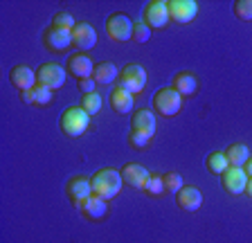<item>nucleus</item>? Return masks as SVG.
Segmentation results:
<instances>
[{
  "mask_svg": "<svg viewBox=\"0 0 252 243\" xmlns=\"http://www.w3.org/2000/svg\"><path fill=\"white\" fill-rule=\"evenodd\" d=\"M90 185H93V196L97 198H104V201H110L120 194L124 180H122V174L113 167H104V169L94 171V176L90 178Z\"/></svg>",
  "mask_w": 252,
  "mask_h": 243,
  "instance_id": "nucleus-1",
  "label": "nucleus"
},
{
  "mask_svg": "<svg viewBox=\"0 0 252 243\" xmlns=\"http://www.w3.org/2000/svg\"><path fill=\"white\" fill-rule=\"evenodd\" d=\"M88 124H90V115L81 106H68V108L61 113V120H59V126H61L63 135H68V138L84 135Z\"/></svg>",
  "mask_w": 252,
  "mask_h": 243,
  "instance_id": "nucleus-2",
  "label": "nucleus"
},
{
  "mask_svg": "<svg viewBox=\"0 0 252 243\" xmlns=\"http://www.w3.org/2000/svg\"><path fill=\"white\" fill-rule=\"evenodd\" d=\"M117 86L124 90H128L131 95H137L140 90H144L147 86V70L137 63H128L120 70V77H117Z\"/></svg>",
  "mask_w": 252,
  "mask_h": 243,
  "instance_id": "nucleus-3",
  "label": "nucleus"
},
{
  "mask_svg": "<svg viewBox=\"0 0 252 243\" xmlns=\"http://www.w3.org/2000/svg\"><path fill=\"white\" fill-rule=\"evenodd\" d=\"M133 27H135V23L126 14H110L106 18V34L115 43H126L128 38H133Z\"/></svg>",
  "mask_w": 252,
  "mask_h": 243,
  "instance_id": "nucleus-4",
  "label": "nucleus"
},
{
  "mask_svg": "<svg viewBox=\"0 0 252 243\" xmlns=\"http://www.w3.org/2000/svg\"><path fill=\"white\" fill-rule=\"evenodd\" d=\"M153 108H156L158 115L173 117L183 108V97L173 88H160L156 95H153Z\"/></svg>",
  "mask_w": 252,
  "mask_h": 243,
  "instance_id": "nucleus-5",
  "label": "nucleus"
},
{
  "mask_svg": "<svg viewBox=\"0 0 252 243\" xmlns=\"http://www.w3.org/2000/svg\"><path fill=\"white\" fill-rule=\"evenodd\" d=\"M142 18H144L142 23L147 27H151V30H164L167 23L171 21L169 18V7L164 0H151V2H147L144 9H142Z\"/></svg>",
  "mask_w": 252,
  "mask_h": 243,
  "instance_id": "nucleus-6",
  "label": "nucleus"
},
{
  "mask_svg": "<svg viewBox=\"0 0 252 243\" xmlns=\"http://www.w3.org/2000/svg\"><path fill=\"white\" fill-rule=\"evenodd\" d=\"M65 77H68V70L61 68L59 63H43L36 70V84L45 86L50 90H59L65 84Z\"/></svg>",
  "mask_w": 252,
  "mask_h": 243,
  "instance_id": "nucleus-7",
  "label": "nucleus"
},
{
  "mask_svg": "<svg viewBox=\"0 0 252 243\" xmlns=\"http://www.w3.org/2000/svg\"><path fill=\"white\" fill-rule=\"evenodd\" d=\"M122 180H124L128 187H133V189H140L144 191L149 185V180H151V174H149L147 167H142V164L137 162H128L122 167Z\"/></svg>",
  "mask_w": 252,
  "mask_h": 243,
  "instance_id": "nucleus-8",
  "label": "nucleus"
},
{
  "mask_svg": "<svg viewBox=\"0 0 252 243\" xmlns=\"http://www.w3.org/2000/svg\"><path fill=\"white\" fill-rule=\"evenodd\" d=\"M65 194H68L70 203L74 207H79L84 201H88L90 196H93V185H90V178L86 176H74V178L68 180V185H65Z\"/></svg>",
  "mask_w": 252,
  "mask_h": 243,
  "instance_id": "nucleus-9",
  "label": "nucleus"
},
{
  "mask_svg": "<svg viewBox=\"0 0 252 243\" xmlns=\"http://www.w3.org/2000/svg\"><path fill=\"white\" fill-rule=\"evenodd\" d=\"M169 7V18L178 25H185V23H191L198 14V5L194 0H171L167 2Z\"/></svg>",
  "mask_w": 252,
  "mask_h": 243,
  "instance_id": "nucleus-10",
  "label": "nucleus"
},
{
  "mask_svg": "<svg viewBox=\"0 0 252 243\" xmlns=\"http://www.w3.org/2000/svg\"><path fill=\"white\" fill-rule=\"evenodd\" d=\"M43 45H45L50 52H63L72 45V32L68 30H59V27H47L43 32Z\"/></svg>",
  "mask_w": 252,
  "mask_h": 243,
  "instance_id": "nucleus-11",
  "label": "nucleus"
},
{
  "mask_svg": "<svg viewBox=\"0 0 252 243\" xmlns=\"http://www.w3.org/2000/svg\"><path fill=\"white\" fill-rule=\"evenodd\" d=\"M220 182H223V189L232 196L246 194L248 187V174L243 171V167H230L225 174L220 176Z\"/></svg>",
  "mask_w": 252,
  "mask_h": 243,
  "instance_id": "nucleus-12",
  "label": "nucleus"
},
{
  "mask_svg": "<svg viewBox=\"0 0 252 243\" xmlns=\"http://www.w3.org/2000/svg\"><path fill=\"white\" fill-rule=\"evenodd\" d=\"M94 61L88 57V54L79 52V54H72V57L65 61V70H68L72 77H77V79H88V77H93V70H94Z\"/></svg>",
  "mask_w": 252,
  "mask_h": 243,
  "instance_id": "nucleus-13",
  "label": "nucleus"
},
{
  "mask_svg": "<svg viewBox=\"0 0 252 243\" xmlns=\"http://www.w3.org/2000/svg\"><path fill=\"white\" fill-rule=\"evenodd\" d=\"M131 131L135 133H142V135H147L149 140L156 135V115L147 108H142V111H135L131 117Z\"/></svg>",
  "mask_w": 252,
  "mask_h": 243,
  "instance_id": "nucleus-14",
  "label": "nucleus"
},
{
  "mask_svg": "<svg viewBox=\"0 0 252 243\" xmlns=\"http://www.w3.org/2000/svg\"><path fill=\"white\" fill-rule=\"evenodd\" d=\"M9 81L18 92L32 90L36 86V72L32 68H27V65H16V68H11V72H9Z\"/></svg>",
  "mask_w": 252,
  "mask_h": 243,
  "instance_id": "nucleus-15",
  "label": "nucleus"
},
{
  "mask_svg": "<svg viewBox=\"0 0 252 243\" xmlns=\"http://www.w3.org/2000/svg\"><path fill=\"white\" fill-rule=\"evenodd\" d=\"M72 43L79 50H90L97 45V32L90 23H77L72 30Z\"/></svg>",
  "mask_w": 252,
  "mask_h": 243,
  "instance_id": "nucleus-16",
  "label": "nucleus"
},
{
  "mask_svg": "<svg viewBox=\"0 0 252 243\" xmlns=\"http://www.w3.org/2000/svg\"><path fill=\"white\" fill-rule=\"evenodd\" d=\"M176 203H178V207L185 212H196L203 205V194H200V189H196V187L185 185L183 189L176 194Z\"/></svg>",
  "mask_w": 252,
  "mask_h": 243,
  "instance_id": "nucleus-17",
  "label": "nucleus"
},
{
  "mask_svg": "<svg viewBox=\"0 0 252 243\" xmlns=\"http://www.w3.org/2000/svg\"><path fill=\"white\" fill-rule=\"evenodd\" d=\"M133 104H135V99H133V95L128 92V90L120 88V86L113 88V92H110V108H113L115 113L126 115V113L133 111Z\"/></svg>",
  "mask_w": 252,
  "mask_h": 243,
  "instance_id": "nucleus-18",
  "label": "nucleus"
},
{
  "mask_svg": "<svg viewBox=\"0 0 252 243\" xmlns=\"http://www.w3.org/2000/svg\"><path fill=\"white\" fill-rule=\"evenodd\" d=\"M79 212L84 214L88 221H99V218L106 216V212H108V205H106L104 198H97V196H90L88 201H84L79 205Z\"/></svg>",
  "mask_w": 252,
  "mask_h": 243,
  "instance_id": "nucleus-19",
  "label": "nucleus"
},
{
  "mask_svg": "<svg viewBox=\"0 0 252 243\" xmlns=\"http://www.w3.org/2000/svg\"><path fill=\"white\" fill-rule=\"evenodd\" d=\"M171 88L176 90L180 97H189V95H194L196 88H198V79H196V74H191V72H178L171 81Z\"/></svg>",
  "mask_w": 252,
  "mask_h": 243,
  "instance_id": "nucleus-20",
  "label": "nucleus"
},
{
  "mask_svg": "<svg viewBox=\"0 0 252 243\" xmlns=\"http://www.w3.org/2000/svg\"><path fill=\"white\" fill-rule=\"evenodd\" d=\"M117 77H120V70L113 61H99L93 70V79L97 84H113V81H117Z\"/></svg>",
  "mask_w": 252,
  "mask_h": 243,
  "instance_id": "nucleus-21",
  "label": "nucleus"
},
{
  "mask_svg": "<svg viewBox=\"0 0 252 243\" xmlns=\"http://www.w3.org/2000/svg\"><path fill=\"white\" fill-rule=\"evenodd\" d=\"M225 158H227V162H230V167H243V164L250 160V149L241 142L230 144L225 151Z\"/></svg>",
  "mask_w": 252,
  "mask_h": 243,
  "instance_id": "nucleus-22",
  "label": "nucleus"
},
{
  "mask_svg": "<svg viewBox=\"0 0 252 243\" xmlns=\"http://www.w3.org/2000/svg\"><path fill=\"white\" fill-rule=\"evenodd\" d=\"M205 167H207L210 174L223 176L227 169H230V162H227V158H225V151H212V153L207 155V160H205Z\"/></svg>",
  "mask_w": 252,
  "mask_h": 243,
  "instance_id": "nucleus-23",
  "label": "nucleus"
},
{
  "mask_svg": "<svg viewBox=\"0 0 252 243\" xmlns=\"http://www.w3.org/2000/svg\"><path fill=\"white\" fill-rule=\"evenodd\" d=\"M81 108H84V111L88 113L90 117L97 115V113L101 111V97L97 95V92H90V95H84V97H81Z\"/></svg>",
  "mask_w": 252,
  "mask_h": 243,
  "instance_id": "nucleus-24",
  "label": "nucleus"
},
{
  "mask_svg": "<svg viewBox=\"0 0 252 243\" xmlns=\"http://www.w3.org/2000/svg\"><path fill=\"white\" fill-rule=\"evenodd\" d=\"M52 101V90L45 88V86H34L32 88V104L34 106H47Z\"/></svg>",
  "mask_w": 252,
  "mask_h": 243,
  "instance_id": "nucleus-25",
  "label": "nucleus"
},
{
  "mask_svg": "<svg viewBox=\"0 0 252 243\" xmlns=\"http://www.w3.org/2000/svg\"><path fill=\"white\" fill-rule=\"evenodd\" d=\"M74 18L70 16L68 11H59V14H54L52 16V27H59V30H68V32H72L74 30Z\"/></svg>",
  "mask_w": 252,
  "mask_h": 243,
  "instance_id": "nucleus-26",
  "label": "nucleus"
},
{
  "mask_svg": "<svg viewBox=\"0 0 252 243\" xmlns=\"http://www.w3.org/2000/svg\"><path fill=\"white\" fill-rule=\"evenodd\" d=\"M234 16L241 18V21H252V0H236L234 5Z\"/></svg>",
  "mask_w": 252,
  "mask_h": 243,
  "instance_id": "nucleus-27",
  "label": "nucleus"
},
{
  "mask_svg": "<svg viewBox=\"0 0 252 243\" xmlns=\"http://www.w3.org/2000/svg\"><path fill=\"white\" fill-rule=\"evenodd\" d=\"M164 178V191H171V194H178L180 189H183V178H180V174H176V171H169V174L162 176Z\"/></svg>",
  "mask_w": 252,
  "mask_h": 243,
  "instance_id": "nucleus-28",
  "label": "nucleus"
},
{
  "mask_svg": "<svg viewBox=\"0 0 252 243\" xmlns=\"http://www.w3.org/2000/svg\"><path fill=\"white\" fill-rule=\"evenodd\" d=\"M147 194L151 196H160L164 191V178L162 176H158V174H151V180H149V185H147Z\"/></svg>",
  "mask_w": 252,
  "mask_h": 243,
  "instance_id": "nucleus-29",
  "label": "nucleus"
},
{
  "mask_svg": "<svg viewBox=\"0 0 252 243\" xmlns=\"http://www.w3.org/2000/svg\"><path fill=\"white\" fill-rule=\"evenodd\" d=\"M149 38H151V27H147L144 23H135V27H133V41L147 43Z\"/></svg>",
  "mask_w": 252,
  "mask_h": 243,
  "instance_id": "nucleus-30",
  "label": "nucleus"
},
{
  "mask_svg": "<svg viewBox=\"0 0 252 243\" xmlns=\"http://www.w3.org/2000/svg\"><path fill=\"white\" fill-rule=\"evenodd\" d=\"M128 142H131V147H135V149H144L151 140L147 138V135H142V133H135V131H131V135H128Z\"/></svg>",
  "mask_w": 252,
  "mask_h": 243,
  "instance_id": "nucleus-31",
  "label": "nucleus"
},
{
  "mask_svg": "<svg viewBox=\"0 0 252 243\" xmlns=\"http://www.w3.org/2000/svg\"><path fill=\"white\" fill-rule=\"evenodd\" d=\"M94 84H97V81L93 79V77H88V79H79V90H81V92H84V95H90V92H94Z\"/></svg>",
  "mask_w": 252,
  "mask_h": 243,
  "instance_id": "nucleus-32",
  "label": "nucleus"
},
{
  "mask_svg": "<svg viewBox=\"0 0 252 243\" xmlns=\"http://www.w3.org/2000/svg\"><path fill=\"white\" fill-rule=\"evenodd\" d=\"M21 99L25 101V104H32V90H23V92H21Z\"/></svg>",
  "mask_w": 252,
  "mask_h": 243,
  "instance_id": "nucleus-33",
  "label": "nucleus"
},
{
  "mask_svg": "<svg viewBox=\"0 0 252 243\" xmlns=\"http://www.w3.org/2000/svg\"><path fill=\"white\" fill-rule=\"evenodd\" d=\"M243 171H246V174H248V178H252V158L248 160L246 164H243Z\"/></svg>",
  "mask_w": 252,
  "mask_h": 243,
  "instance_id": "nucleus-34",
  "label": "nucleus"
},
{
  "mask_svg": "<svg viewBox=\"0 0 252 243\" xmlns=\"http://www.w3.org/2000/svg\"><path fill=\"white\" fill-rule=\"evenodd\" d=\"M246 194L252 198V178H248V187H246Z\"/></svg>",
  "mask_w": 252,
  "mask_h": 243,
  "instance_id": "nucleus-35",
  "label": "nucleus"
}]
</instances>
